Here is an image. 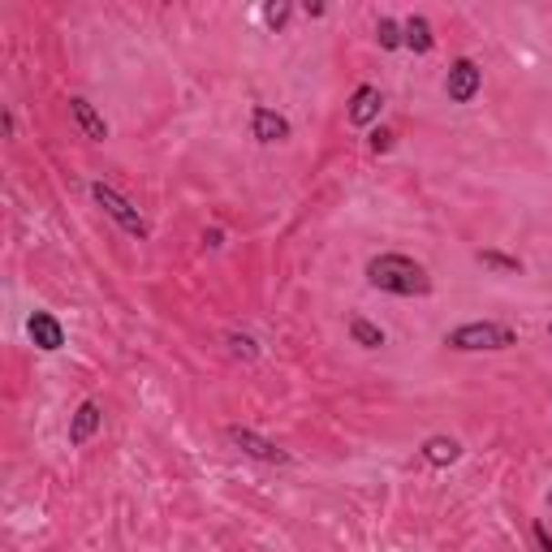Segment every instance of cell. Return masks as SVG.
<instances>
[{
  "mask_svg": "<svg viewBox=\"0 0 552 552\" xmlns=\"http://www.w3.org/2000/svg\"><path fill=\"white\" fill-rule=\"evenodd\" d=\"M367 285L397 298H427L432 293V272L410 255H375L367 260Z\"/></svg>",
  "mask_w": 552,
  "mask_h": 552,
  "instance_id": "6da1fadb",
  "label": "cell"
},
{
  "mask_svg": "<svg viewBox=\"0 0 552 552\" xmlns=\"http://www.w3.org/2000/svg\"><path fill=\"white\" fill-rule=\"evenodd\" d=\"M445 345L457 350V354H484V350L492 354V350H509V345H518V328L496 324V320H471V324L445 332Z\"/></svg>",
  "mask_w": 552,
  "mask_h": 552,
  "instance_id": "7a4b0ae2",
  "label": "cell"
},
{
  "mask_svg": "<svg viewBox=\"0 0 552 552\" xmlns=\"http://www.w3.org/2000/svg\"><path fill=\"white\" fill-rule=\"evenodd\" d=\"M91 199H96L99 208H104V216H113V220H117L121 229H126L130 238H138V242H147V238H151V225L143 220V211L134 208V203H130L126 195H117L113 186L96 181V186H91Z\"/></svg>",
  "mask_w": 552,
  "mask_h": 552,
  "instance_id": "3957f363",
  "label": "cell"
},
{
  "mask_svg": "<svg viewBox=\"0 0 552 552\" xmlns=\"http://www.w3.org/2000/svg\"><path fill=\"white\" fill-rule=\"evenodd\" d=\"M479 91H484V69H479V61L457 56L454 66H449V74H445V96L454 99V104H471Z\"/></svg>",
  "mask_w": 552,
  "mask_h": 552,
  "instance_id": "277c9868",
  "label": "cell"
},
{
  "mask_svg": "<svg viewBox=\"0 0 552 552\" xmlns=\"http://www.w3.org/2000/svg\"><path fill=\"white\" fill-rule=\"evenodd\" d=\"M225 436H229V445H233L238 454L255 457V462H272V466H290V462H293V457L285 454L276 440H263L260 432H250V427H229Z\"/></svg>",
  "mask_w": 552,
  "mask_h": 552,
  "instance_id": "5b68a950",
  "label": "cell"
},
{
  "mask_svg": "<svg viewBox=\"0 0 552 552\" xmlns=\"http://www.w3.org/2000/svg\"><path fill=\"white\" fill-rule=\"evenodd\" d=\"M290 134H293L290 117L268 108V104H255V113H250V138H255V143L272 147V143H285Z\"/></svg>",
  "mask_w": 552,
  "mask_h": 552,
  "instance_id": "8992f818",
  "label": "cell"
},
{
  "mask_svg": "<svg viewBox=\"0 0 552 552\" xmlns=\"http://www.w3.org/2000/svg\"><path fill=\"white\" fill-rule=\"evenodd\" d=\"M26 332H31V342L39 345L44 354H56V350L66 345V328H61V320L48 315V311H35L31 320H26Z\"/></svg>",
  "mask_w": 552,
  "mask_h": 552,
  "instance_id": "52a82bcc",
  "label": "cell"
},
{
  "mask_svg": "<svg viewBox=\"0 0 552 552\" xmlns=\"http://www.w3.org/2000/svg\"><path fill=\"white\" fill-rule=\"evenodd\" d=\"M69 117L78 121V130L87 134V138H96V143H104V138H108V121L96 113V104H91V99L69 96Z\"/></svg>",
  "mask_w": 552,
  "mask_h": 552,
  "instance_id": "ba28073f",
  "label": "cell"
},
{
  "mask_svg": "<svg viewBox=\"0 0 552 552\" xmlns=\"http://www.w3.org/2000/svg\"><path fill=\"white\" fill-rule=\"evenodd\" d=\"M99 423H104L99 402H82V406L74 410V419H69V445H87V440L99 432Z\"/></svg>",
  "mask_w": 552,
  "mask_h": 552,
  "instance_id": "9c48e42d",
  "label": "cell"
},
{
  "mask_svg": "<svg viewBox=\"0 0 552 552\" xmlns=\"http://www.w3.org/2000/svg\"><path fill=\"white\" fill-rule=\"evenodd\" d=\"M384 108V96H380V87H358L354 99H350V126H372L375 117Z\"/></svg>",
  "mask_w": 552,
  "mask_h": 552,
  "instance_id": "30bf717a",
  "label": "cell"
},
{
  "mask_svg": "<svg viewBox=\"0 0 552 552\" xmlns=\"http://www.w3.org/2000/svg\"><path fill=\"white\" fill-rule=\"evenodd\" d=\"M419 454H423L427 466H436V471H440V466H454L457 457H462V445H457L454 436H427Z\"/></svg>",
  "mask_w": 552,
  "mask_h": 552,
  "instance_id": "8fae6325",
  "label": "cell"
},
{
  "mask_svg": "<svg viewBox=\"0 0 552 552\" xmlns=\"http://www.w3.org/2000/svg\"><path fill=\"white\" fill-rule=\"evenodd\" d=\"M402 39H406V48L410 52H419V56H427V52L436 48V35H432V22H427V17H406V22H402Z\"/></svg>",
  "mask_w": 552,
  "mask_h": 552,
  "instance_id": "7c38bea8",
  "label": "cell"
},
{
  "mask_svg": "<svg viewBox=\"0 0 552 552\" xmlns=\"http://www.w3.org/2000/svg\"><path fill=\"white\" fill-rule=\"evenodd\" d=\"M350 337H354V345H363V350H380V345L389 342V337H384V328L372 324V320H363V315L350 320Z\"/></svg>",
  "mask_w": 552,
  "mask_h": 552,
  "instance_id": "4fadbf2b",
  "label": "cell"
},
{
  "mask_svg": "<svg viewBox=\"0 0 552 552\" xmlns=\"http://www.w3.org/2000/svg\"><path fill=\"white\" fill-rule=\"evenodd\" d=\"M375 39H380V48L393 52L402 48L406 39H402V22H393V17H380V26H375Z\"/></svg>",
  "mask_w": 552,
  "mask_h": 552,
  "instance_id": "5bb4252c",
  "label": "cell"
},
{
  "mask_svg": "<svg viewBox=\"0 0 552 552\" xmlns=\"http://www.w3.org/2000/svg\"><path fill=\"white\" fill-rule=\"evenodd\" d=\"M479 263H484V268H496V272H522V260L501 255V250H479Z\"/></svg>",
  "mask_w": 552,
  "mask_h": 552,
  "instance_id": "9a60e30c",
  "label": "cell"
},
{
  "mask_svg": "<svg viewBox=\"0 0 552 552\" xmlns=\"http://www.w3.org/2000/svg\"><path fill=\"white\" fill-rule=\"evenodd\" d=\"M225 342H229V354H233V358H246V363H250V358L260 354V350H255V342H250V337H238V332H229Z\"/></svg>",
  "mask_w": 552,
  "mask_h": 552,
  "instance_id": "2e32d148",
  "label": "cell"
},
{
  "mask_svg": "<svg viewBox=\"0 0 552 552\" xmlns=\"http://www.w3.org/2000/svg\"><path fill=\"white\" fill-rule=\"evenodd\" d=\"M290 5H268V9H263V22H268V26H272V31H281V26H285V22H290Z\"/></svg>",
  "mask_w": 552,
  "mask_h": 552,
  "instance_id": "e0dca14e",
  "label": "cell"
},
{
  "mask_svg": "<svg viewBox=\"0 0 552 552\" xmlns=\"http://www.w3.org/2000/svg\"><path fill=\"white\" fill-rule=\"evenodd\" d=\"M393 138H397V134H393L389 126H380V130L372 134V151H375V156H384V151L393 147Z\"/></svg>",
  "mask_w": 552,
  "mask_h": 552,
  "instance_id": "ac0fdd59",
  "label": "cell"
},
{
  "mask_svg": "<svg viewBox=\"0 0 552 552\" xmlns=\"http://www.w3.org/2000/svg\"><path fill=\"white\" fill-rule=\"evenodd\" d=\"M203 242H208V246H225V233H220V229H208V233H203Z\"/></svg>",
  "mask_w": 552,
  "mask_h": 552,
  "instance_id": "d6986e66",
  "label": "cell"
},
{
  "mask_svg": "<svg viewBox=\"0 0 552 552\" xmlns=\"http://www.w3.org/2000/svg\"><path fill=\"white\" fill-rule=\"evenodd\" d=\"M536 544H539V548H544V552H552V536H548V531H544V526H536Z\"/></svg>",
  "mask_w": 552,
  "mask_h": 552,
  "instance_id": "ffe728a7",
  "label": "cell"
},
{
  "mask_svg": "<svg viewBox=\"0 0 552 552\" xmlns=\"http://www.w3.org/2000/svg\"><path fill=\"white\" fill-rule=\"evenodd\" d=\"M548 509H552V492H548Z\"/></svg>",
  "mask_w": 552,
  "mask_h": 552,
  "instance_id": "44dd1931",
  "label": "cell"
},
{
  "mask_svg": "<svg viewBox=\"0 0 552 552\" xmlns=\"http://www.w3.org/2000/svg\"><path fill=\"white\" fill-rule=\"evenodd\" d=\"M548 337H552V324H548Z\"/></svg>",
  "mask_w": 552,
  "mask_h": 552,
  "instance_id": "7402d4cb",
  "label": "cell"
}]
</instances>
